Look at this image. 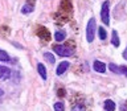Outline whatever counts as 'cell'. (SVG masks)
Returning <instances> with one entry per match:
<instances>
[{
  "mask_svg": "<svg viewBox=\"0 0 127 111\" xmlns=\"http://www.w3.org/2000/svg\"><path fill=\"white\" fill-rule=\"evenodd\" d=\"M53 50L61 57H70L74 54V48L66 46V45H54Z\"/></svg>",
  "mask_w": 127,
  "mask_h": 111,
  "instance_id": "obj_1",
  "label": "cell"
},
{
  "mask_svg": "<svg viewBox=\"0 0 127 111\" xmlns=\"http://www.w3.org/2000/svg\"><path fill=\"white\" fill-rule=\"evenodd\" d=\"M95 19L91 17L87 23V27H86V40L89 42H91L94 40V36H95Z\"/></svg>",
  "mask_w": 127,
  "mask_h": 111,
  "instance_id": "obj_2",
  "label": "cell"
},
{
  "mask_svg": "<svg viewBox=\"0 0 127 111\" xmlns=\"http://www.w3.org/2000/svg\"><path fill=\"white\" fill-rule=\"evenodd\" d=\"M101 19H102L103 24H106V25H109V24H110V3L109 1H105L102 4Z\"/></svg>",
  "mask_w": 127,
  "mask_h": 111,
  "instance_id": "obj_3",
  "label": "cell"
},
{
  "mask_svg": "<svg viewBox=\"0 0 127 111\" xmlns=\"http://www.w3.org/2000/svg\"><path fill=\"white\" fill-rule=\"evenodd\" d=\"M36 33H37L38 37L44 38L45 41H48V40L50 38V33H49V30H48L45 27H38V28H37V30H36Z\"/></svg>",
  "mask_w": 127,
  "mask_h": 111,
  "instance_id": "obj_4",
  "label": "cell"
},
{
  "mask_svg": "<svg viewBox=\"0 0 127 111\" xmlns=\"http://www.w3.org/2000/svg\"><path fill=\"white\" fill-rule=\"evenodd\" d=\"M70 66V63L67 62V61H62L61 63L58 65V67H57V70H56V73H57V75H61V74H64L65 71L67 70V67Z\"/></svg>",
  "mask_w": 127,
  "mask_h": 111,
  "instance_id": "obj_5",
  "label": "cell"
},
{
  "mask_svg": "<svg viewBox=\"0 0 127 111\" xmlns=\"http://www.w3.org/2000/svg\"><path fill=\"white\" fill-rule=\"evenodd\" d=\"M11 77V69H8L7 66L0 65V79H7Z\"/></svg>",
  "mask_w": 127,
  "mask_h": 111,
  "instance_id": "obj_6",
  "label": "cell"
},
{
  "mask_svg": "<svg viewBox=\"0 0 127 111\" xmlns=\"http://www.w3.org/2000/svg\"><path fill=\"white\" fill-rule=\"evenodd\" d=\"M93 67L95 71H98V73H105L106 71V65L101 61H94L93 63Z\"/></svg>",
  "mask_w": 127,
  "mask_h": 111,
  "instance_id": "obj_7",
  "label": "cell"
},
{
  "mask_svg": "<svg viewBox=\"0 0 127 111\" xmlns=\"http://www.w3.org/2000/svg\"><path fill=\"white\" fill-rule=\"evenodd\" d=\"M37 70H38V74H40V77L42 78V81H45V79L48 78V74H46V69H45V66H44L41 62H40V63H37Z\"/></svg>",
  "mask_w": 127,
  "mask_h": 111,
  "instance_id": "obj_8",
  "label": "cell"
},
{
  "mask_svg": "<svg viewBox=\"0 0 127 111\" xmlns=\"http://www.w3.org/2000/svg\"><path fill=\"white\" fill-rule=\"evenodd\" d=\"M65 37H66V33L64 30H57L54 33V40L56 41H58V42H61V41H64L65 40Z\"/></svg>",
  "mask_w": 127,
  "mask_h": 111,
  "instance_id": "obj_9",
  "label": "cell"
},
{
  "mask_svg": "<svg viewBox=\"0 0 127 111\" xmlns=\"http://www.w3.org/2000/svg\"><path fill=\"white\" fill-rule=\"evenodd\" d=\"M103 107H105L106 111H114L115 110V103L113 101H110V99H107V101H105V105H103Z\"/></svg>",
  "mask_w": 127,
  "mask_h": 111,
  "instance_id": "obj_10",
  "label": "cell"
},
{
  "mask_svg": "<svg viewBox=\"0 0 127 111\" xmlns=\"http://www.w3.org/2000/svg\"><path fill=\"white\" fill-rule=\"evenodd\" d=\"M111 44L115 46V48H118L119 46V37H118V32L117 30H113V37H111Z\"/></svg>",
  "mask_w": 127,
  "mask_h": 111,
  "instance_id": "obj_11",
  "label": "cell"
},
{
  "mask_svg": "<svg viewBox=\"0 0 127 111\" xmlns=\"http://www.w3.org/2000/svg\"><path fill=\"white\" fill-rule=\"evenodd\" d=\"M33 9H34V7L32 5V4H25V5L21 8V13H24V15L31 13V12H33Z\"/></svg>",
  "mask_w": 127,
  "mask_h": 111,
  "instance_id": "obj_12",
  "label": "cell"
},
{
  "mask_svg": "<svg viewBox=\"0 0 127 111\" xmlns=\"http://www.w3.org/2000/svg\"><path fill=\"white\" fill-rule=\"evenodd\" d=\"M98 34H99V38L101 40H106V37H107V33H106V30H105L103 27L98 28Z\"/></svg>",
  "mask_w": 127,
  "mask_h": 111,
  "instance_id": "obj_13",
  "label": "cell"
},
{
  "mask_svg": "<svg viewBox=\"0 0 127 111\" xmlns=\"http://www.w3.org/2000/svg\"><path fill=\"white\" fill-rule=\"evenodd\" d=\"M44 57L46 58V61L49 63H54L56 62V58H54V56L52 53H48V52H46V53H44Z\"/></svg>",
  "mask_w": 127,
  "mask_h": 111,
  "instance_id": "obj_14",
  "label": "cell"
},
{
  "mask_svg": "<svg viewBox=\"0 0 127 111\" xmlns=\"http://www.w3.org/2000/svg\"><path fill=\"white\" fill-rule=\"evenodd\" d=\"M9 56H8V53L7 52H4V50H1L0 49V61H9Z\"/></svg>",
  "mask_w": 127,
  "mask_h": 111,
  "instance_id": "obj_15",
  "label": "cell"
},
{
  "mask_svg": "<svg viewBox=\"0 0 127 111\" xmlns=\"http://www.w3.org/2000/svg\"><path fill=\"white\" fill-rule=\"evenodd\" d=\"M71 111H85V105L83 103H75Z\"/></svg>",
  "mask_w": 127,
  "mask_h": 111,
  "instance_id": "obj_16",
  "label": "cell"
},
{
  "mask_svg": "<svg viewBox=\"0 0 127 111\" xmlns=\"http://www.w3.org/2000/svg\"><path fill=\"white\" fill-rule=\"evenodd\" d=\"M109 69L113 71V73H117V74H121V70H119V66H117L115 63H110L109 65Z\"/></svg>",
  "mask_w": 127,
  "mask_h": 111,
  "instance_id": "obj_17",
  "label": "cell"
},
{
  "mask_svg": "<svg viewBox=\"0 0 127 111\" xmlns=\"http://www.w3.org/2000/svg\"><path fill=\"white\" fill-rule=\"evenodd\" d=\"M64 103L62 102H57V103H54V110L56 111H64Z\"/></svg>",
  "mask_w": 127,
  "mask_h": 111,
  "instance_id": "obj_18",
  "label": "cell"
},
{
  "mask_svg": "<svg viewBox=\"0 0 127 111\" xmlns=\"http://www.w3.org/2000/svg\"><path fill=\"white\" fill-rule=\"evenodd\" d=\"M119 70H121V74H125L127 77V67L126 66H119Z\"/></svg>",
  "mask_w": 127,
  "mask_h": 111,
  "instance_id": "obj_19",
  "label": "cell"
},
{
  "mask_svg": "<svg viewBox=\"0 0 127 111\" xmlns=\"http://www.w3.org/2000/svg\"><path fill=\"white\" fill-rule=\"evenodd\" d=\"M57 95L60 98H62L64 95H65V89H58V91H57Z\"/></svg>",
  "mask_w": 127,
  "mask_h": 111,
  "instance_id": "obj_20",
  "label": "cell"
},
{
  "mask_svg": "<svg viewBox=\"0 0 127 111\" xmlns=\"http://www.w3.org/2000/svg\"><path fill=\"white\" fill-rule=\"evenodd\" d=\"M123 58H125V59H127V48L125 49V52H123Z\"/></svg>",
  "mask_w": 127,
  "mask_h": 111,
  "instance_id": "obj_21",
  "label": "cell"
},
{
  "mask_svg": "<svg viewBox=\"0 0 127 111\" xmlns=\"http://www.w3.org/2000/svg\"><path fill=\"white\" fill-rule=\"evenodd\" d=\"M3 94H4V93H3V90H1V89H0V95H3Z\"/></svg>",
  "mask_w": 127,
  "mask_h": 111,
  "instance_id": "obj_22",
  "label": "cell"
}]
</instances>
